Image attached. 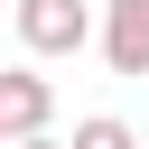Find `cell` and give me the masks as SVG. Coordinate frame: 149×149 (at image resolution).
<instances>
[{
	"label": "cell",
	"instance_id": "obj_1",
	"mask_svg": "<svg viewBox=\"0 0 149 149\" xmlns=\"http://www.w3.org/2000/svg\"><path fill=\"white\" fill-rule=\"evenodd\" d=\"M9 9H19V47L28 56H84V37H93L84 0H9Z\"/></svg>",
	"mask_w": 149,
	"mask_h": 149
},
{
	"label": "cell",
	"instance_id": "obj_2",
	"mask_svg": "<svg viewBox=\"0 0 149 149\" xmlns=\"http://www.w3.org/2000/svg\"><path fill=\"white\" fill-rule=\"evenodd\" d=\"M47 112H56V84L28 74V65H9V74H0V149H9V140H37Z\"/></svg>",
	"mask_w": 149,
	"mask_h": 149
},
{
	"label": "cell",
	"instance_id": "obj_3",
	"mask_svg": "<svg viewBox=\"0 0 149 149\" xmlns=\"http://www.w3.org/2000/svg\"><path fill=\"white\" fill-rule=\"evenodd\" d=\"M102 56H112V74H149V0L102 9Z\"/></svg>",
	"mask_w": 149,
	"mask_h": 149
},
{
	"label": "cell",
	"instance_id": "obj_4",
	"mask_svg": "<svg viewBox=\"0 0 149 149\" xmlns=\"http://www.w3.org/2000/svg\"><path fill=\"white\" fill-rule=\"evenodd\" d=\"M65 149H140V140H130V121H121V112H93V121H74V140H65Z\"/></svg>",
	"mask_w": 149,
	"mask_h": 149
},
{
	"label": "cell",
	"instance_id": "obj_5",
	"mask_svg": "<svg viewBox=\"0 0 149 149\" xmlns=\"http://www.w3.org/2000/svg\"><path fill=\"white\" fill-rule=\"evenodd\" d=\"M9 149H56V140H47V130H37V140H9Z\"/></svg>",
	"mask_w": 149,
	"mask_h": 149
}]
</instances>
